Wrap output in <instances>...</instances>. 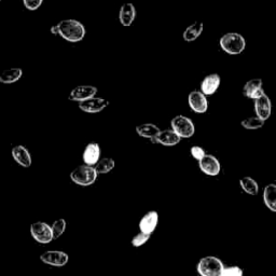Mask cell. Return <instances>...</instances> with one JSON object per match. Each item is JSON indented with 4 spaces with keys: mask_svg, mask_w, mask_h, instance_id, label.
<instances>
[{
    "mask_svg": "<svg viewBox=\"0 0 276 276\" xmlns=\"http://www.w3.org/2000/svg\"><path fill=\"white\" fill-rule=\"evenodd\" d=\"M136 19V8L133 4H124L122 5L119 12L120 23L125 27H129L134 23Z\"/></svg>",
    "mask_w": 276,
    "mask_h": 276,
    "instance_id": "obj_19",
    "label": "cell"
},
{
    "mask_svg": "<svg viewBox=\"0 0 276 276\" xmlns=\"http://www.w3.org/2000/svg\"><path fill=\"white\" fill-rule=\"evenodd\" d=\"M23 76L22 68H10L0 73V83L4 85H12L19 81Z\"/></svg>",
    "mask_w": 276,
    "mask_h": 276,
    "instance_id": "obj_23",
    "label": "cell"
},
{
    "mask_svg": "<svg viewBox=\"0 0 276 276\" xmlns=\"http://www.w3.org/2000/svg\"><path fill=\"white\" fill-rule=\"evenodd\" d=\"M108 105H109V102L107 99L103 97H93L86 100V102L79 103V108L82 111L88 113H97L103 111Z\"/></svg>",
    "mask_w": 276,
    "mask_h": 276,
    "instance_id": "obj_11",
    "label": "cell"
},
{
    "mask_svg": "<svg viewBox=\"0 0 276 276\" xmlns=\"http://www.w3.org/2000/svg\"><path fill=\"white\" fill-rule=\"evenodd\" d=\"M0 2H2V0H0Z\"/></svg>",
    "mask_w": 276,
    "mask_h": 276,
    "instance_id": "obj_33",
    "label": "cell"
},
{
    "mask_svg": "<svg viewBox=\"0 0 276 276\" xmlns=\"http://www.w3.org/2000/svg\"><path fill=\"white\" fill-rule=\"evenodd\" d=\"M181 138L173 130H164L157 134V136L152 139L153 144H160L166 147L176 146L180 143Z\"/></svg>",
    "mask_w": 276,
    "mask_h": 276,
    "instance_id": "obj_15",
    "label": "cell"
},
{
    "mask_svg": "<svg viewBox=\"0 0 276 276\" xmlns=\"http://www.w3.org/2000/svg\"><path fill=\"white\" fill-rule=\"evenodd\" d=\"M149 239H150L149 234H145L143 232H139L138 234H136V235L132 239V245L134 247H140V246L145 245L147 242L149 241Z\"/></svg>",
    "mask_w": 276,
    "mask_h": 276,
    "instance_id": "obj_28",
    "label": "cell"
},
{
    "mask_svg": "<svg viewBox=\"0 0 276 276\" xmlns=\"http://www.w3.org/2000/svg\"><path fill=\"white\" fill-rule=\"evenodd\" d=\"M66 220L65 219H57L56 221L53 222V224L51 225L52 228V233H53V240H57L60 239L65 230H66Z\"/></svg>",
    "mask_w": 276,
    "mask_h": 276,
    "instance_id": "obj_27",
    "label": "cell"
},
{
    "mask_svg": "<svg viewBox=\"0 0 276 276\" xmlns=\"http://www.w3.org/2000/svg\"><path fill=\"white\" fill-rule=\"evenodd\" d=\"M199 167L207 176H217L221 170L220 162L213 154H206L202 160L199 161Z\"/></svg>",
    "mask_w": 276,
    "mask_h": 276,
    "instance_id": "obj_9",
    "label": "cell"
},
{
    "mask_svg": "<svg viewBox=\"0 0 276 276\" xmlns=\"http://www.w3.org/2000/svg\"><path fill=\"white\" fill-rule=\"evenodd\" d=\"M224 265L219 258L214 256L203 257L196 265L200 276H221Z\"/></svg>",
    "mask_w": 276,
    "mask_h": 276,
    "instance_id": "obj_4",
    "label": "cell"
},
{
    "mask_svg": "<svg viewBox=\"0 0 276 276\" xmlns=\"http://www.w3.org/2000/svg\"><path fill=\"white\" fill-rule=\"evenodd\" d=\"M11 154H12L13 160L23 167H29L32 163L31 155L26 147L21 146V145L15 146L12 149Z\"/></svg>",
    "mask_w": 276,
    "mask_h": 276,
    "instance_id": "obj_18",
    "label": "cell"
},
{
    "mask_svg": "<svg viewBox=\"0 0 276 276\" xmlns=\"http://www.w3.org/2000/svg\"><path fill=\"white\" fill-rule=\"evenodd\" d=\"M188 103L191 109L196 113H204L208 109L206 95L201 91H192L188 96Z\"/></svg>",
    "mask_w": 276,
    "mask_h": 276,
    "instance_id": "obj_10",
    "label": "cell"
},
{
    "mask_svg": "<svg viewBox=\"0 0 276 276\" xmlns=\"http://www.w3.org/2000/svg\"><path fill=\"white\" fill-rule=\"evenodd\" d=\"M97 173L94 166H90L87 164L79 165L70 173V179L76 185L88 187L93 185L97 179Z\"/></svg>",
    "mask_w": 276,
    "mask_h": 276,
    "instance_id": "obj_3",
    "label": "cell"
},
{
    "mask_svg": "<svg viewBox=\"0 0 276 276\" xmlns=\"http://www.w3.org/2000/svg\"><path fill=\"white\" fill-rule=\"evenodd\" d=\"M240 186L249 195H257L259 192L258 182L252 177H243L240 180Z\"/></svg>",
    "mask_w": 276,
    "mask_h": 276,
    "instance_id": "obj_24",
    "label": "cell"
},
{
    "mask_svg": "<svg viewBox=\"0 0 276 276\" xmlns=\"http://www.w3.org/2000/svg\"><path fill=\"white\" fill-rule=\"evenodd\" d=\"M220 76L218 73H211L204 78V80L201 83V92L207 95H213L216 93L220 86Z\"/></svg>",
    "mask_w": 276,
    "mask_h": 276,
    "instance_id": "obj_17",
    "label": "cell"
},
{
    "mask_svg": "<svg viewBox=\"0 0 276 276\" xmlns=\"http://www.w3.org/2000/svg\"><path fill=\"white\" fill-rule=\"evenodd\" d=\"M97 93V88L93 86H79L71 90L68 99L71 102L82 103L86 100L95 97Z\"/></svg>",
    "mask_w": 276,
    "mask_h": 276,
    "instance_id": "obj_8",
    "label": "cell"
},
{
    "mask_svg": "<svg viewBox=\"0 0 276 276\" xmlns=\"http://www.w3.org/2000/svg\"><path fill=\"white\" fill-rule=\"evenodd\" d=\"M100 154H102V150H100L99 145L97 143H90L83 151V162L87 165L95 166L100 160Z\"/></svg>",
    "mask_w": 276,
    "mask_h": 276,
    "instance_id": "obj_16",
    "label": "cell"
},
{
    "mask_svg": "<svg viewBox=\"0 0 276 276\" xmlns=\"http://www.w3.org/2000/svg\"><path fill=\"white\" fill-rule=\"evenodd\" d=\"M30 234L33 240L39 244H49L53 241L51 225L44 221L33 222L30 225Z\"/></svg>",
    "mask_w": 276,
    "mask_h": 276,
    "instance_id": "obj_6",
    "label": "cell"
},
{
    "mask_svg": "<svg viewBox=\"0 0 276 276\" xmlns=\"http://www.w3.org/2000/svg\"><path fill=\"white\" fill-rule=\"evenodd\" d=\"M263 202L265 206L273 213H276V185L270 183L264 187Z\"/></svg>",
    "mask_w": 276,
    "mask_h": 276,
    "instance_id": "obj_21",
    "label": "cell"
},
{
    "mask_svg": "<svg viewBox=\"0 0 276 276\" xmlns=\"http://www.w3.org/2000/svg\"><path fill=\"white\" fill-rule=\"evenodd\" d=\"M244 272L238 265H233V266H228L224 267V270L221 274V276H243Z\"/></svg>",
    "mask_w": 276,
    "mask_h": 276,
    "instance_id": "obj_29",
    "label": "cell"
},
{
    "mask_svg": "<svg viewBox=\"0 0 276 276\" xmlns=\"http://www.w3.org/2000/svg\"><path fill=\"white\" fill-rule=\"evenodd\" d=\"M255 111L258 118L265 121L271 116L272 113V103L270 97L265 93L255 100Z\"/></svg>",
    "mask_w": 276,
    "mask_h": 276,
    "instance_id": "obj_12",
    "label": "cell"
},
{
    "mask_svg": "<svg viewBox=\"0 0 276 276\" xmlns=\"http://www.w3.org/2000/svg\"><path fill=\"white\" fill-rule=\"evenodd\" d=\"M190 152H191V155L193 156L195 159V160H198V161H201L206 155L205 150L202 147H200V146L191 147Z\"/></svg>",
    "mask_w": 276,
    "mask_h": 276,
    "instance_id": "obj_30",
    "label": "cell"
},
{
    "mask_svg": "<svg viewBox=\"0 0 276 276\" xmlns=\"http://www.w3.org/2000/svg\"><path fill=\"white\" fill-rule=\"evenodd\" d=\"M114 165H115V162L113 159L104 157V159H100V160L97 162V164L94 166V169L98 175L108 174L114 169Z\"/></svg>",
    "mask_w": 276,
    "mask_h": 276,
    "instance_id": "obj_25",
    "label": "cell"
},
{
    "mask_svg": "<svg viewBox=\"0 0 276 276\" xmlns=\"http://www.w3.org/2000/svg\"><path fill=\"white\" fill-rule=\"evenodd\" d=\"M241 125L246 130H258L261 129L264 125V121L261 120L258 116H250V118H246L241 122Z\"/></svg>",
    "mask_w": 276,
    "mask_h": 276,
    "instance_id": "obj_26",
    "label": "cell"
},
{
    "mask_svg": "<svg viewBox=\"0 0 276 276\" xmlns=\"http://www.w3.org/2000/svg\"><path fill=\"white\" fill-rule=\"evenodd\" d=\"M136 132L140 137L152 140L157 136V134L161 132V130L153 123H144V124L138 125V127L136 128Z\"/></svg>",
    "mask_w": 276,
    "mask_h": 276,
    "instance_id": "obj_22",
    "label": "cell"
},
{
    "mask_svg": "<svg viewBox=\"0 0 276 276\" xmlns=\"http://www.w3.org/2000/svg\"><path fill=\"white\" fill-rule=\"evenodd\" d=\"M172 130L177 134L180 138H190L195 132L194 123L185 115H176L171 121Z\"/></svg>",
    "mask_w": 276,
    "mask_h": 276,
    "instance_id": "obj_5",
    "label": "cell"
},
{
    "mask_svg": "<svg viewBox=\"0 0 276 276\" xmlns=\"http://www.w3.org/2000/svg\"><path fill=\"white\" fill-rule=\"evenodd\" d=\"M51 32L53 33V35L58 36V26H57V25H53V26L51 27Z\"/></svg>",
    "mask_w": 276,
    "mask_h": 276,
    "instance_id": "obj_32",
    "label": "cell"
},
{
    "mask_svg": "<svg viewBox=\"0 0 276 276\" xmlns=\"http://www.w3.org/2000/svg\"><path fill=\"white\" fill-rule=\"evenodd\" d=\"M262 80L259 78H255L246 82V85L243 88V94L250 98V99H257L261 97L264 94V91L262 89Z\"/></svg>",
    "mask_w": 276,
    "mask_h": 276,
    "instance_id": "obj_14",
    "label": "cell"
},
{
    "mask_svg": "<svg viewBox=\"0 0 276 276\" xmlns=\"http://www.w3.org/2000/svg\"><path fill=\"white\" fill-rule=\"evenodd\" d=\"M159 222V215L155 211H150L139 221V230L145 234H151L156 229V225Z\"/></svg>",
    "mask_w": 276,
    "mask_h": 276,
    "instance_id": "obj_13",
    "label": "cell"
},
{
    "mask_svg": "<svg viewBox=\"0 0 276 276\" xmlns=\"http://www.w3.org/2000/svg\"><path fill=\"white\" fill-rule=\"evenodd\" d=\"M43 3H44V0H23V4L25 6V8L30 11H35V10L39 9L41 5H43Z\"/></svg>",
    "mask_w": 276,
    "mask_h": 276,
    "instance_id": "obj_31",
    "label": "cell"
},
{
    "mask_svg": "<svg viewBox=\"0 0 276 276\" xmlns=\"http://www.w3.org/2000/svg\"><path fill=\"white\" fill-rule=\"evenodd\" d=\"M204 30V24L202 22H194L191 24L190 26L186 28V30L182 33V38L187 43H192V41H195Z\"/></svg>",
    "mask_w": 276,
    "mask_h": 276,
    "instance_id": "obj_20",
    "label": "cell"
},
{
    "mask_svg": "<svg viewBox=\"0 0 276 276\" xmlns=\"http://www.w3.org/2000/svg\"><path fill=\"white\" fill-rule=\"evenodd\" d=\"M58 36H61L68 43H79L86 37V27L77 20L68 19L57 24Z\"/></svg>",
    "mask_w": 276,
    "mask_h": 276,
    "instance_id": "obj_1",
    "label": "cell"
},
{
    "mask_svg": "<svg viewBox=\"0 0 276 276\" xmlns=\"http://www.w3.org/2000/svg\"><path fill=\"white\" fill-rule=\"evenodd\" d=\"M41 261L48 265H52L56 267L65 266L69 261V256L60 250H50L40 256Z\"/></svg>",
    "mask_w": 276,
    "mask_h": 276,
    "instance_id": "obj_7",
    "label": "cell"
},
{
    "mask_svg": "<svg viewBox=\"0 0 276 276\" xmlns=\"http://www.w3.org/2000/svg\"><path fill=\"white\" fill-rule=\"evenodd\" d=\"M220 48L230 55H239L246 48L245 38L239 32H228L220 38Z\"/></svg>",
    "mask_w": 276,
    "mask_h": 276,
    "instance_id": "obj_2",
    "label": "cell"
}]
</instances>
